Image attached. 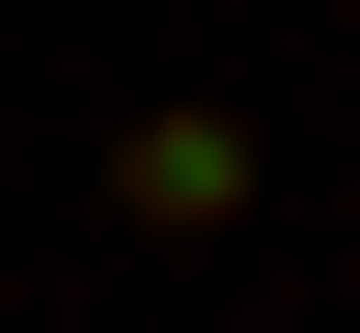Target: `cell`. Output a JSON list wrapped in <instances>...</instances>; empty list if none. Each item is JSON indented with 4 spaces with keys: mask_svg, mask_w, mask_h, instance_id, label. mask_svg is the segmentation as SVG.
<instances>
[{
    "mask_svg": "<svg viewBox=\"0 0 360 333\" xmlns=\"http://www.w3.org/2000/svg\"><path fill=\"white\" fill-rule=\"evenodd\" d=\"M111 222L139 250H222L250 222V111H139V139H111Z\"/></svg>",
    "mask_w": 360,
    "mask_h": 333,
    "instance_id": "cell-1",
    "label": "cell"
}]
</instances>
